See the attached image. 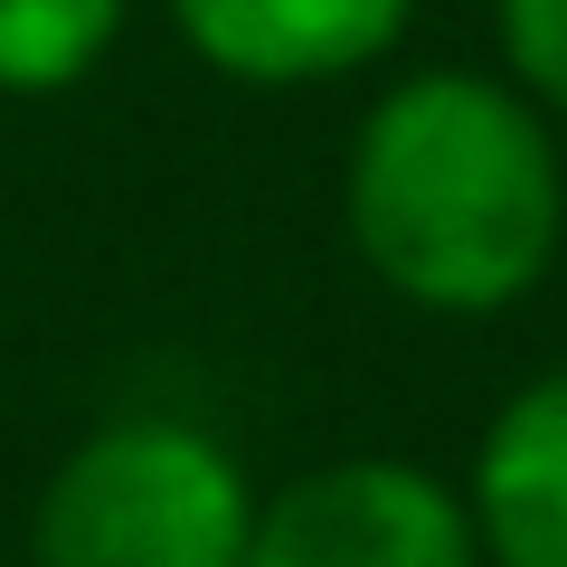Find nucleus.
<instances>
[{
  "label": "nucleus",
  "mask_w": 567,
  "mask_h": 567,
  "mask_svg": "<svg viewBox=\"0 0 567 567\" xmlns=\"http://www.w3.org/2000/svg\"><path fill=\"white\" fill-rule=\"evenodd\" d=\"M416 0H171V29L227 85H331L406 39Z\"/></svg>",
  "instance_id": "4"
},
{
  "label": "nucleus",
  "mask_w": 567,
  "mask_h": 567,
  "mask_svg": "<svg viewBox=\"0 0 567 567\" xmlns=\"http://www.w3.org/2000/svg\"><path fill=\"white\" fill-rule=\"evenodd\" d=\"M256 483L189 416H114L48 473L29 567H246Z\"/></svg>",
  "instance_id": "2"
},
{
  "label": "nucleus",
  "mask_w": 567,
  "mask_h": 567,
  "mask_svg": "<svg viewBox=\"0 0 567 567\" xmlns=\"http://www.w3.org/2000/svg\"><path fill=\"white\" fill-rule=\"evenodd\" d=\"M350 256L416 312L483 322L539 293L567 237L558 123L483 66H416L350 133Z\"/></svg>",
  "instance_id": "1"
},
{
  "label": "nucleus",
  "mask_w": 567,
  "mask_h": 567,
  "mask_svg": "<svg viewBox=\"0 0 567 567\" xmlns=\"http://www.w3.org/2000/svg\"><path fill=\"white\" fill-rule=\"evenodd\" d=\"M502 20V76L567 133V0H492Z\"/></svg>",
  "instance_id": "7"
},
{
  "label": "nucleus",
  "mask_w": 567,
  "mask_h": 567,
  "mask_svg": "<svg viewBox=\"0 0 567 567\" xmlns=\"http://www.w3.org/2000/svg\"><path fill=\"white\" fill-rule=\"evenodd\" d=\"M464 511L483 529V567H567V369L502 398L473 445Z\"/></svg>",
  "instance_id": "5"
},
{
  "label": "nucleus",
  "mask_w": 567,
  "mask_h": 567,
  "mask_svg": "<svg viewBox=\"0 0 567 567\" xmlns=\"http://www.w3.org/2000/svg\"><path fill=\"white\" fill-rule=\"evenodd\" d=\"M246 567H483L464 492L398 454H341L256 502Z\"/></svg>",
  "instance_id": "3"
},
{
  "label": "nucleus",
  "mask_w": 567,
  "mask_h": 567,
  "mask_svg": "<svg viewBox=\"0 0 567 567\" xmlns=\"http://www.w3.org/2000/svg\"><path fill=\"white\" fill-rule=\"evenodd\" d=\"M123 39V0H0V95H66Z\"/></svg>",
  "instance_id": "6"
}]
</instances>
